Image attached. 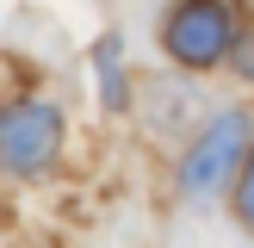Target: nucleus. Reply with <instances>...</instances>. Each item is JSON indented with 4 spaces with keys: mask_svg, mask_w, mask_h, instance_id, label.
<instances>
[{
    "mask_svg": "<svg viewBox=\"0 0 254 248\" xmlns=\"http://www.w3.org/2000/svg\"><path fill=\"white\" fill-rule=\"evenodd\" d=\"M236 68H242V74H248V81H254V31L242 37V44H236Z\"/></svg>",
    "mask_w": 254,
    "mask_h": 248,
    "instance_id": "6",
    "label": "nucleus"
},
{
    "mask_svg": "<svg viewBox=\"0 0 254 248\" xmlns=\"http://www.w3.org/2000/svg\"><path fill=\"white\" fill-rule=\"evenodd\" d=\"M93 74H99V93H106V106H124V68H118V37H99V50H93Z\"/></svg>",
    "mask_w": 254,
    "mask_h": 248,
    "instance_id": "4",
    "label": "nucleus"
},
{
    "mask_svg": "<svg viewBox=\"0 0 254 248\" xmlns=\"http://www.w3.org/2000/svg\"><path fill=\"white\" fill-rule=\"evenodd\" d=\"M56 143H62V112L50 106V99H19V106L0 118V149H6V168L12 174L50 168Z\"/></svg>",
    "mask_w": 254,
    "mask_h": 248,
    "instance_id": "3",
    "label": "nucleus"
},
{
    "mask_svg": "<svg viewBox=\"0 0 254 248\" xmlns=\"http://www.w3.org/2000/svg\"><path fill=\"white\" fill-rule=\"evenodd\" d=\"M168 56L180 68H211V62L230 50V6L223 0H180L168 12V31H161Z\"/></svg>",
    "mask_w": 254,
    "mask_h": 248,
    "instance_id": "2",
    "label": "nucleus"
},
{
    "mask_svg": "<svg viewBox=\"0 0 254 248\" xmlns=\"http://www.w3.org/2000/svg\"><path fill=\"white\" fill-rule=\"evenodd\" d=\"M242 149H248V118H242V112L211 118L205 130H198V143L186 149V161H180V192L211 198L223 180H230V168L242 161Z\"/></svg>",
    "mask_w": 254,
    "mask_h": 248,
    "instance_id": "1",
    "label": "nucleus"
},
{
    "mask_svg": "<svg viewBox=\"0 0 254 248\" xmlns=\"http://www.w3.org/2000/svg\"><path fill=\"white\" fill-rule=\"evenodd\" d=\"M236 217L254 230V155H248V174H242V186H236Z\"/></svg>",
    "mask_w": 254,
    "mask_h": 248,
    "instance_id": "5",
    "label": "nucleus"
}]
</instances>
